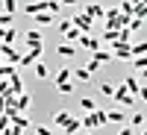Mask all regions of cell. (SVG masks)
<instances>
[{"mask_svg": "<svg viewBox=\"0 0 147 135\" xmlns=\"http://www.w3.org/2000/svg\"><path fill=\"white\" fill-rule=\"evenodd\" d=\"M80 129H82V124H80V118H71L68 124H65V132H68V135H77Z\"/></svg>", "mask_w": 147, "mask_h": 135, "instance_id": "obj_23", "label": "cell"}, {"mask_svg": "<svg viewBox=\"0 0 147 135\" xmlns=\"http://www.w3.org/2000/svg\"><path fill=\"white\" fill-rule=\"evenodd\" d=\"M136 56H147V41H138V44H132V59Z\"/></svg>", "mask_w": 147, "mask_h": 135, "instance_id": "obj_30", "label": "cell"}, {"mask_svg": "<svg viewBox=\"0 0 147 135\" xmlns=\"http://www.w3.org/2000/svg\"><path fill=\"white\" fill-rule=\"evenodd\" d=\"M112 100H115L118 106H136V94H129V88H127L124 82H121V85H115Z\"/></svg>", "mask_w": 147, "mask_h": 135, "instance_id": "obj_2", "label": "cell"}, {"mask_svg": "<svg viewBox=\"0 0 147 135\" xmlns=\"http://www.w3.org/2000/svg\"><path fill=\"white\" fill-rule=\"evenodd\" d=\"M77 47H82V50H88V53H94L97 47H103V41H100V38H94L91 32H85V35H80V41H77Z\"/></svg>", "mask_w": 147, "mask_h": 135, "instance_id": "obj_6", "label": "cell"}, {"mask_svg": "<svg viewBox=\"0 0 147 135\" xmlns=\"http://www.w3.org/2000/svg\"><path fill=\"white\" fill-rule=\"evenodd\" d=\"M91 59H97L100 65H106V62H112V59H115V53H112V50H103V47H97V50L91 53Z\"/></svg>", "mask_w": 147, "mask_h": 135, "instance_id": "obj_12", "label": "cell"}, {"mask_svg": "<svg viewBox=\"0 0 147 135\" xmlns=\"http://www.w3.org/2000/svg\"><path fill=\"white\" fill-rule=\"evenodd\" d=\"M9 126H12V118L9 115H0V132H6Z\"/></svg>", "mask_w": 147, "mask_h": 135, "instance_id": "obj_39", "label": "cell"}, {"mask_svg": "<svg viewBox=\"0 0 147 135\" xmlns=\"http://www.w3.org/2000/svg\"><path fill=\"white\" fill-rule=\"evenodd\" d=\"M106 115H109V124H118V126H124V124H127V115L121 112V109H109Z\"/></svg>", "mask_w": 147, "mask_h": 135, "instance_id": "obj_14", "label": "cell"}, {"mask_svg": "<svg viewBox=\"0 0 147 135\" xmlns=\"http://www.w3.org/2000/svg\"><path fill=\"white\" fill-rule=\"evenodd\" d=\"M132 68H136V71H144V68H147V56H136V59H132Z\"/></svg>", "mask_w": 147, "mask_h": 135, "instance_id": "obj_37", "label": "cell"}, {"mask_svg": "<svg viewBox=\"0 0 147 135\" xmlns=\"http://www.w3.org/2000/svg\"><path fill=\"white\" fill-rule=\"evenodd\" d=\"M80 109H82V112H94V109H97L94 97H82V100H80Z\"/></svg>", "mask_w": 147, "mask_h": 135, "instance_id": "obj_27", "label": "cell"}, {"mask_svg": "<svg viewBox=\"0 0 147 135\" xmlns=\"http://www.w3.org/2000/svg\"><path fill=\"white\" fill-rule=\"evenodd\" d=\"M24 12H27V15H38V12H47V0H30V3H24Z\"/></svg>", "mask_w": 147, "mask_h": 135, "instance_id": "obj_7", "label": "cell"}, {"mask_svg": "<svg viewBox=\"0 0 147 135\" xmlns=\"http://www.w3.org/2000/svg\"><path fill=\"white\" fill-rule=\"evenodd\" d=\"M71 77H74V68H59V71H56V85H59V82H68Z\"/></svg>", "mask_w": 147, "mask_h": 135, "instance_id": "obj_22", "label": "cell"}, {"mask_svg": "<svg viewBox=\"0 0 147 135\" xmlns=\"http://www.w3.org/2000/svg\"><path fill=\"white\" fill-rule=\"evenodd\" d=\"M74 79H77V82H88V79H91V71L77 68V71H74Z\"/></svg>", "mask_w": 147, "mask_h": 135, "instance_id": "obj_26", "label": "cell"}, {"mask_svg": "<svg viewBox=\"0 0 147 135\" xmlns=\"http://www.w3.org/2000/svg\"><path fill=\"white\" fill-rule=\"evenodd\" d=\"M0 115H6V97H0Z\"/></svg>", "mask_w": 147, "mask_h": 135, "instance_id": "obj_45", "label": "cell"}, {"mask_svg": "<svg viewBox=\"0 0 147 135\" xmlns=\"http://www.w3.org/2000/svg\"><path fill=\"white\" fill-rule=\"evenodd\" d=\"M141 135H147V132H141Z\"/></svg>", "mask_w": 147, "mask_h": 135, "instance_id": "obj_50", "label": "cell"}, {"mask_svg": "<svg viewBox=\"0 0 147 135\" xmlns=\"http://www.w3.org/2000/svg\"><path fill=\"white\" fill-rule=\"evenodd\" d=\"M15 38H18V30H15V27H6V35H3V44H15Z\"/></svg>", "mask_w": 147, "mask_h": 135, "instance_id": "obj_29", "label": "cell"}, {"mask_svg": "<svg viewBox=\"0 0 147 135\" xmlns=\"http://www.w3.org/2000/svg\"><path fill=\"white\" fill-rule=\"evenodd\" d=\"M147 3V0H132V6H144Z\"/></svg>", "mask_w": 147, "mask_h": 135, "instance_id": "obj_46", "label": "cell"}, {"mask_svg": "<svg viewBox=\"0 0 147 135\" xmlns=\"http://www.w3.org/2000/svg\"><path fill=\"white\" fill-rule=\"evenodd\" d=\"M141 79H144V82H147V68H144V71H141Z\"/></svg>", "mask_w": 147, "mask_h": 135, "instance_id": "obj_48", "label": "cell"}, {"mask_svg": "<svg viewBox=\"0 0 147 135\" xmlns=\"http://www.w3.org/2000/svg\"><path fill=\"white\" fill-rule=\"evenodd\" d=\"M144 124H147V115H144V112H136V115L129 118V126H132V129H141Z\"/></svg>", "mask_w": 147, "mask_h": 135, "instance_id": "obj_20", "label": "cell"}, {"mask_svg": "<svg viewBox=\"0 0 147 135\" xmlns=\"http://www.w3.org/2000/svg\"><path fill=\"white\" fill-rule=\"evenodd\" d=\"M59 3H62V6H77L80 0H59Z\"/></svg>", "mask_w": 147, "mask_h": 135, "instance_id": "obj_44", "label": "cell"}, {"mask_svg": "<svg viewBox=\"0 0 147 135\" xmlns=\"http://www.w3.org/2000/svg\"><path fill=\"white\" fill-rule=\"evenodd\" d=\"M15 73H18V65H12V62L0 65V79H9V77H15Z\"/></svg>", "mask_w": 147, "mask_h": 135, "instance_id": "obj_17", "label": "cell"}, {"mask_svg": "<svg viewBox=\"0 0 147 135\" xmlns=\"http://www.w3.org/2000/svg\"><path fill=\"white\" fill-rule=\"evenodd\" d=\"M62 35H65V41H68V44H77V41H80V35H82V32H80L77 27H71V30H68V32H62Z\"/></svg>", "mask_w": 147, "mask_h": 135, "instance_id": "obj_24", "label": "cell"}, {"mask_svg": "<svg viewBox=\"0 0 147 135\" xmlns=\"http://www.w3.org/2000/svg\"><path fill=\"white\" fill-rule=\"evenodd\" d=\"M32 73H35V77H38V79H47V77H50V68H47V65L41 62V59H38V62L32 65Z\"/></svg>", "mask_w": 147, "mask_h": 135, "instance_id": "obj_16", "label": "cell"}, {"mask_svg": "<svg viewBox=\"0 0 147 135\" xmlns=\"http://www.w3.org/2000/svg\"><path fill=\"white\" fill-rule=\"evenodd\" d=\"M56 91H59V94H74V82H71V79H68V82H59Z\"/></svg>", "mask_w": 147, "mask_h": 135, "instance_id": "obj_35", "label": "cell"}, {"mask_svg": "<svg viewBox=\"0 0 147 135\" xmlns=\"http://www.w3.org/2000/svg\"><path fill=\"white\" fill-rule=\"evenodd\" d=\"M24 44H27V47L44 44V38H41V30H30V32H24Z\"/></svg>", "mask_w": 147, "mask_h": 135, "instance_id": "obj_9", "label": "cell"}, {"mask_svg": "<svg viewBox=\"0 0 147 135\" xmlns=\"http://www.w3.org/2000/svg\"><path fill=\"white\" fill-rule=\"evenodd\" d=\"M27 53V50H21V47H15V44H3L0 41V56L6 59V62H12V65H21V56Z\"/></svg>", "mask_w": 147, "mask_h": 135, "instance_id": "obj_1", "label": "cell"}, {"mask_svg": "<svg viewBox=\"0 0 147 135\" xmlns=\"http://www.w3.org/2000/svg\"><path fill=\"white\" fill-rule=\"evenodd\" d=\"M35 27H50V24H56V15H50V12H38V15H32Z\"/></svg>", "mask_w": 147, "mask_h": 135, "instance_id": "obj_10", "label": "cell"}, {"mask_svg": "<svg viewBox=\"0 0 147 135\" xmlns=\"http://www.w3.org/2000/svg\"><path fill=\"white\" fill-rule=\"evenodd\" d=\"M80 124H82V129H97V118H94V112H85V115L80 118Z\"/></svg>", "mask_w": 147, "mask_h": 135, "instance_id": "obj_18", "label": "cell"}, {"mask_svg": "<svg viewBox=\"0 0 147 135\" xmlns=\"http://www.w3.org/2000/svg\"><path fill=\"white\" fill-rule=\"evenodd\" d=\"M3 35H6V27H0V41H3Z\"/></svg>", "mask_w": 147, "mask_h": 135, "instance_id": "obj_47", "label": "cell"}, {"mask_svg": "<svg viewBox=\"0 0 147 135\" xmlns=\"http://www.w3.org/2000/svg\"><path fill=\"white\" fill-rule=\"evenodd\" d=\"M6 94H12V82L9 79H0V97H6Z\"/></svg>", "mask_w": 147, "mask_h": 135, "instance_id": "obj_38", "label": "cell"}, {"mask_svg": "<svg viewBox=\"0 0 147 135\" xmlns=\"http://www.w3.org/2000/svg\"><path fill=\"white\" fill-rule=\"evenodd\" d=\"M3 12L15 15V12H18V0H3Z\"/></svg>", "mask_w": 147, "mask_h": 135, "instance_id": "obj_36", "label": "cell"}, {"mask_svg": "<svg viewBox=\"0 0 147 135\" xmlns=\"http://www.w3.org/2000/svg\"><path fill=\"white\" fill-rule=\"evenodd\" d=\"M32 106V97L27 94V91H21V94H15V109H18V112L24 115V112H27V109Z\"/></svg>", "mask_w": 147, "mask_h": 135, "instance_id": "obj_8", "label": "cell"}, {"mask_svg": "<svg viewBox=\"0 0 147 135\" xmlns=\"http://www.w3.org/2000/svg\"><path fill=\"white\" fill-rule=\"evenodd\" d=\"M41 53H44V44H35V47H30V50L21 56V65H18V68H32V65L41 59Z\"/></svg>", "mask_w": 147, "mask_h": 135, "instance_id": "obj_4", "label": "cell"}, {"mask_svg": "<svg viewBox=\"0 0 147 135\" xmlns=\"http://www.w3.org/2000/svg\"><path fill=\"white\" fill-rule=\"evenodd\" d=\"M118 38H121V30H103V38H100V41H103V44H115Z\"/></svg>", "mask_w": 147, "mask_h": 135, "instance_id": "obj_19", "label": "cell"}, {"mask_svg": "<svg viewBox=\"0 0 147 135\" xmlns=\"http://www.w3.org/2000/svg\"><path fill=\"white\" fill-rule=\"evenodd\" d=\"M109 50L115 53V59L132 62V44H129V41H115V44H109Z\"/></svg>", "mask_w": 147, "mask_h": 135, "instance_id": "obj_5", "label": "cell"}, {"mask_svg": "<svg viewBox=\"0 0 147 135\" xmlns=\"http://www.w3.org/2000/svg\"><path fill=\"white\" fill-rule=\"evenodd\" d=\"M68 120H71V112H68V109H62V112H56V115H53V126L65 129V124H68Z\"/></svg>", "mask_w": 147, "mask_h": 135, "instance_id": "obj_15", "label": "cell"}, {"mask_svg": "<svg viewBox=\"0 0 147 135\" xmlns=\"http://www.w3.org/2000/svg\"><path fill=\"white\" fill-rule=\"evenodd\" d=\"M71 24H74V27H77V30L85 35V32H91V27H94V18L88 15V12H77V15L71 18Z\"/></svg>", "mask_w": 147, "mask_h": 135, "instance_id": "obj_3", "label": "cell"}, {"mask_svg": "<svg viewBox=\"0 0 147 135\" xmlns=\"http://www.w3.org/2000/svg\"><path fill=\"white\" fill-rule=\"evenodd\" d=\"M118 41H129V44H132V32L124 27V30H121V38H118Z\"/></svg>", "mask_w": 147, "mask_h": 135, "instance_id": "obj_41", "label": "cell"}, {"mask_svg": "<svg viewBox=\"0 0 147 135\" xmlns=\"http://www.w3.org/2000/svg\"><path fill=\"white\" fill-rule=\"evenodd\" d=\"M136 97H138L141 103H147V85H141V88H138V94H136Z\"/></svg>", "mask_w": 147, "mask_h": 135, "instance_id": "obj_42", "label": "cell"}, {"mask_svg": "<svg viewBox=\"0 0 147 135\" xmlns=\"http://www.w3.org/2000/svg\"><path fill=\"white\" fill-rule=\"evenodd\" d=\"M118 6H121V12H124V15H129V18L136 15V6H132V0H121Z\"/></svg>", "mask_w": 147, "mask_h": 135, "instance_id": "obj_28", "label": "cell"}, {"mask_svg": "<svg viewBox=\"0 0 147 135\" xmlns=\"http://www.w3.org/2000/svg\"><path fill=\"white\" fill-rule=\"evenodd\" d=\"M9 82H12V94H21V91H24V79H21V71L15 73V77H9Z\"/></svg>", "mask_w": 147, "mask_h": 135, "instance_id": "obj_21", "label": "cell"}, {"mask_svg": "<svg viewBox=\"0 0 147 135\" xmlns=\"http://www.w3.org/2000/svg\"><path fill=\"white\" fill-rule=\"evenodd\" d=\"M56 53L62 56V59H74V56H77V44H68V41H62V44L56 47Z\"/></svg>", "mask_w": 147, "mask_h": 135, "instance_id": "obj_11", "label": "cell"}, {"mask_svg": "<svg viewBox=\"0 0 147 135\" xmlns=\"http://www.w3.org/2000/svg\"><path fill=\"white\" fill-rule=\"evenodd\" d=\"M97 91H100L103 97H112V94H115V85H112V82H100V88H97Z\"/></svg>", "mask_w": 147, "mask_h": 135, "instance_id": "obj_34", "label": "cell"}, {"mask_svg": "<svg viewBox=\"0 0 147 135\" xmlns=\"http://www.w3.org/2000/svg\"><path fill=\"white\" fill-rule=\"evenodd\" d=\"M82 12H88V15H91L94 21H103V15H106V9H103L100 3H88V6H85Z\"/></svg>", "mask_w": 147, "mask_h": 135, "instance_id": "obj_13", "label": "cell"}, {"mask_svg": "<svg viewBox=\"0 0 147 135\" xmlns=\"http://www.w3.org/2000/svg\"><path fill=\"white\" fill-rule=\"evenodd\" d=\"M141 27H144V21H141V18H129V24H127V30H129V32H138Z\"/></svg>", "mask_w": 147, "mask_h": 135, "instance_id": "obj_32", "label": "cell"}, {"mask_svg": "<svg viewBox=\"0 0 147 135\" xmlns=\"http://www.w3.org/2000/svg\"><path fill=\"white\" fill-rule=\"evenodd\" d=\"M124 85L129 88V94H138V88H141V79H136V77H127V79H124Z\"/></svg>", "mask_w": 147, "mask_h": 135, "instance_id": "obj_25", "label": "cell"}, {"mask_svg": "<svg viewBox=\"0 0 147 135\" xmlns=\"http://www.w3.org/2000/svg\"><path fill=\"white\" fill-rule=\"evenodd\" d=\"M56 27H59V32H68L74 24H71V18H56Z\"/></svg>", "mask_w": 147, "mask_h": 135, "instance_id": "obj_33", "label": "cell"}, {"mask_svg": "<svg viewBox=\"0 0 147 135\" xmlns=\"http://www.w3.org/2000/svg\"><path fill=\"white\" fill-rule=\"evenodd\" d=\"M144 132H147V124H144Z\"/></svg>", "mask_w": 147, "mask_h": 135, "instance_id": "obj_49", "label": "cell"}, {"mask_svg": "<svg viewBox=\"0 0 147 135\" xmlns=\"http://www.w3.org/2000/svg\"><path fill=\"white\" fill-rule=\"evenodd\" d=\"M118 135H136V129H132V126H121V132Z\"/></svg>", "mask_w": 147, "mask_h": 135, "instance_id": "obj_43", "label": "cell"}, {"mask_svg": "<svg viewBox=\"0 0 147 135\" xmlns=\"http://www.w3.org/2000/svg\"><path fill=\"white\" fill-rule=\"evenodd\" d=\"M82 68H85V71H91V73H94V71H100V62H97V59H88V62H85Z\"/></svg>", "mask_w": 147, "mask_h": 135, "instance_id": "obj_40", "label": "cell"}, {"mask_svg": "<svg viewBox=\"0 0 147 135\" xmlns=\"http://www.w3.org/2000/svg\"><path fill=\"white\" fill-rule=\"evenodd\" d=\"M0 27H15V15H9V12H0Z\"/></svg>", "mask_w": 147, "mask_h": 135, "instance_id": "obj_31", "label": "cell"}]
</instances>
